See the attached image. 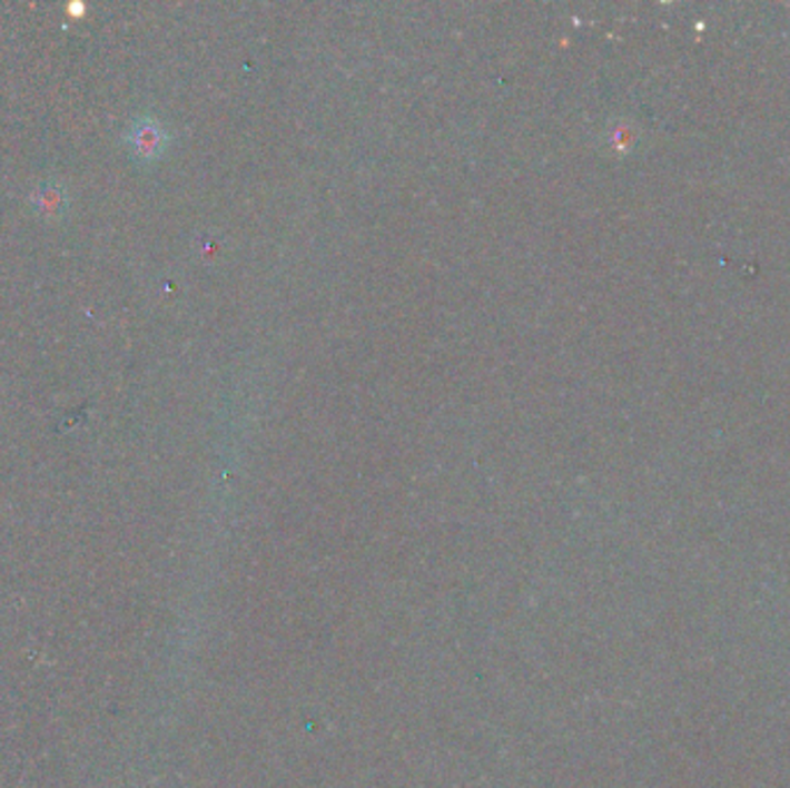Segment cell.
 <instances>
[{"mask_svg": "<svg viewBox=\"0 0 790 788\" xmlns=\"http://www.w3.org/2000/svg\"><path fill=\"white\" fill-rule=\"evenodd\" d=\"M137 135H139L137 146H139L141 154H156V150L160 148V130L158 128H144Z\"/></svg>", "mask_w": 790, "mask_h": 788, "instance_id": "cell-1", "label": "cell"}]
</instances>
